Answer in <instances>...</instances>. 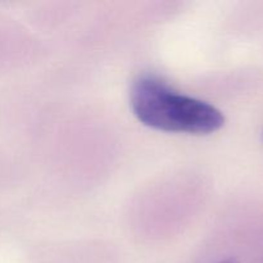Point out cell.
<instances>
[{
	"mask_svg": "<svg viewBox=\"0 0 263 263\" xmlns=\"http://www.w3.org/2000/svg\"><path fill=\"white\" fill-rule=\"evenodd\" d=\"M130 102L138 120L157 130L205 135L217 131L225 123L220 109L174 91L154 76H141L134 81Z\"/></svg>",
	"mask_w": 263,
	"mask_h": 263,
	"instance_id": "obj_1",
	"label": "cell"
},
{
	"mask_svg": "<svg viewBox=\"0 0 263 263\" xmlns=\"http://www.w3.org/2000/svg\"><path fill=\"white\" fill-rule=\"evenodd\" d=\"M220 263H236V261H235V259L230 258V259H225V261H222V262H220Z\"/></svg>",
	"mask_w": 263,
	"mask_h": 263,
	"instance_id": "obj_2",
	"label": "cell"
}]
</instances>
